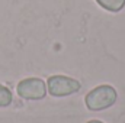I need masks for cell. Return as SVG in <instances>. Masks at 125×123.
I'll return each mask as SVG.
<instances>
[{"instance_id":"cell-6","label":"cell","mask_w":125,"mask_h":123,"mask_svg":"<svg viewBox=\"0 0 125 123\" xmlns=\"http://www.w3.org/2000/svg\"><path fill=\"white\" fill-rule=\"evenodd\" d=\"M87 123H103V122H99V120H90V122H87Z\"/></svg>"},{"instance_id":"cell-3","label":"cell","mask_w":125,"mask_h":123,"mask_svg":"<svg viewBox=\"0 0 125 123\" xmlns=\"http://www.w3.org/2000/svg\"><path fill=\"white\" fill-rule=\"evenodd\" d=\"M18 94L26 100H41L47 94V84L39 78H26L18 84Z\"/></svg>"},{"instance_id":"cell-1","label":"cell","mask_w":125,"mask_h":123,"mask_svg":"<svg viewBox=\"0 0 125 123\" xmlns=\"http://www.w3.org/2000/svg\"><path fill=\"white\" fill-rule=\"evenodd\" d=\"M116 90L111 86H99L94 90L87 93L86 96V106L93 110H105L108 107H111L115 101H116Z\"/></svg>"},{"instance_id":"cell-4","label":"cell","mask_w":125,"mask_h":123,"mask_svg":"<svg viewBox=\"0 0 125 123\" xmlns=\"http://www.w3.org/2000/svg\"><path fill=\"white\" fill-rule=\"evenodd\" d=\"M100 7L108 12H119L125 6V0H96Z\"/></svg>"},{"instance_id":"cell-2","label":"cell","mask_w":125,"mask_h":123,"mask_svg":"<svg viewBox=\"0 0 125 123\" xmlns=\"http://www.w3.org/2000/svg\"><path fill=\"white\" fill-rule=\"evenodd\" d=\"M47 86H48V90L51 93V96H54V97H65L68 94H73V93L80 90L79 81L68 78V77H64V75L50 77Z\"/></svg>"},{"instance_id":"cell-5","label":"cell","mask_w":125,"mask_h":123,"mask_svg":"<svg viewBox=\"0 0 125 123\" xmlns=\"http://www.w3.org/2000/svg\"><path fill=\"white\" fill-rule=\"evenodd\" d=\"M12 103V93L9 88L0 84V107H6Z\"/></svg>"}]
</instances>
